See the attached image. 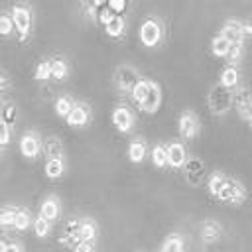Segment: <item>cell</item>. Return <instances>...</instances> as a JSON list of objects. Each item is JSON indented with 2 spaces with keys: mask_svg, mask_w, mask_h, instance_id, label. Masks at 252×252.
Masks as SVG:
<instances>
[{
  "mask_svg": "<svg viewBox=\"0 0 252 252\" xmlns=\"http://www.w3.org/2000/svg\"><path fill=\"white\" fill-rule=\"evenodd\" d=\"M122 30H124V20H122L120 16H114V18L110 20V24H106L108 36H120Z\"/></svg>",
  "mask_w": 252,
  "mask_h": 252,
  "instance_id": "obj_22",
  "label": "cell"
},
{
  "mask_svg": "<svg viewBox=\"0 0 252 252\" xmlns=\"http://www.w3.org/2000/svg\"><path fill=\"white\" fill-rule=\"evenodd\" d=\"M95 238V227L91 223H81L79 228V242H91Z\"/></svg>",
  "mask_w": 252,
  "mask_h": 252,
  "instance_id": "obj_21",
  "label": "cell"
},
{
  "mask_svg": "<svg viewBox=\"0 0 252 252\" xmlns=\"http://www.w3.org/2000/svg\"><path fill=\"white\" fill-rule=\"evenodd\" d=\"M14 227H16V228H20V230H24V228H28V227H30V215H28L26 211H16V219H14Z\"/></svg>",
  "mask_w": 252,
  "mask_h": 252,
  "instance_id": "obj_26",
  "label": "cell"
},
{
  "mask_svg": "<svg viewBox=\"0 0 252 252\" xmlns=\"http://www.w3.org/2000/svg\"><path fill=\"white\" fill-rule=\"evenodd\" d=\"M46 174H48V177H51V179L59 177V176L63 174V162H61V160H50V162L46 164Z\"/></svg>",
  "mask_w": 252,
  "mask_h": 252,
  "instance_id": "obj_17",
  "label": "cell"
},
{
  "mask_svg": "<svg viewBox=\"0 0 252 252\" xmlns=\"http://www.w3.org/2000/svg\"><path fill=\"white\" fill-rule=\"evenodd\" d=\"M150 89H152V81H138V83L132 87V97H134V101H136L140 106L144 104V101H146Z\"/></svg>",
  "mask_w": 252,
  "mask_h": 252,
  "instance_id": "obj_12",
  "label": "cell"
},
{
  "mask_svg": "<svg viewBox=\"0 0 252 252\" xmlns=\"http://www.w3.org/2000/svg\"><path fill=\"white\" fill-rule=\"evenodd\" d=\"M244 30H242V24H236V22H228L223 30V36L230 42V44H240V38H242Z\"/></svg>",
  "mask_w": 252,
  "mask_h": 252,
  "instance_id": "obj_9",
  "label": "cell"
},
{
  "mask_svg": "<svg viewBox=\"0 0 252 252\" xmlns=\"http://www.w3.org/2000/svg\"><path fill=\"white\" fill-rule=\"evenodd\" d=\"M40 138H38V134H32V132H28V134H24L22 136V140H20V150H22V154L24 156H28V158H36L38 156V152H40Z\"/></svg>",
  "mask_w": 252,
  "mask_h": 252,
  "instance_id": "obj_3",
  "label": "cell"
},
{
  "mask_svg": "<svg viewBox=\"0 0 252 252\" xmlns=\"http://www.w3.org/2000/svg\"><path fill=\"white\" fill-rule=\"evenodd\" d=\"M50 75H51V63H40L38 69H36V79L44 81V79H48Z\"/></svg>",
  "mask_w": 252,
  "mask_h": 252,
  "instance_id": "obj_29",
  "label": "cell"
},
{
  "mask_svg": "<svg viewBox=\"0 0 252 252\" xmlns=\"http://www.w3.org/2000/svg\"><path fill=\"white\" fill-rule=\"evenodd\" d=\"M114 16H116V14H112V12H110V8H108V6H106V8H104V10H102V12H101V20H102V22H104V24H110V20H112V18H114Z\"/></svg>",
  "mask_w": 252,
  "mask_h": 252,
  "instance_id": "obj_35",
  "label": "cell"
},
{
  "mask_svg": "<svg viewBox=\"0 0 252 252\" xmlns=\"http://www.w3.org/2000/svg\"><path fill=\"white\" fill-rule=\"evenodd\" d=\"M225 183H227L225 177H223L221 174H215V176L209 179V189H211V193H213V195H219L221 189L225 187Z\"/></svg>",
  "mask_w": 252,
  "mask_h": 252,
  "instance_id": "obj_23",
  "label": "cell"
},
{
  "mask_svg": "<svg viewBox=\"0 0 252 252\" xmlns=\"http://www.w3.org/2000/svg\"><path fill=\"white\" fill-rule=\"evenodd\" d=\"M250 124H252V114H250Z\"/></svg>",
  "mask_w": 252,
  "mask_h": 252,
  "instance_id": "obj_38",
  "label": "cell"
},
{
  "mask_svg": "<svg viewBox=\"0 0 252 252\" xmlns=\"http://www.w3.org/2000/svg\"><path fill=\"white\" fill-rule=\"evenodd\" d=\"M219 227L215 225V223H207L205 227H203V238L207 240V242H211V240H215L217 236H219Z\"/></svg>",
  "mask_w": 252,
  "mask_h": 252,
  "instance_id": "obj_28",
  "label": "cell"
},
{
  "mask_svg": "<svg viewBox=\"0 0 252 252\" xmlns=\"http://www.w3.org/2000/svg\"><path fill=\"white\" fill-rule=\"evenodd\" d=\"M67 120H69L71 126H83L89 120V112H87V108L83 104H75L73 110H71V114L67 116Z\"/></svg>",
  "mask_w": 252,
  "mask_h": 252,
  "instance_id": "obj_10",
  "label": "cell"
},
{
  "mask_svg": "<svg viewBox=\"0 0 252 252\" xmlns=\"http://www.w3.org/2000/svg\"><path fill=\"white\" fill-rule=\"evenodd\" d=\"M152 160H154V164H156L158 168H164V166L168 164V150L162 148V146H156V148L152 150Z\"/></svg>",
  "mask_w": 252,
  "mask_h": 252,
  "instance_id": "obj_20",
  "label": "cell"
},
{
  "mask_svg": "<svg viewBox=\"0 0 252 252\" xmlns=\"http://www.w3.org/2000/svg\"><path fill=\"white\" fill-rule=\"evenodd\" d=\"M124 6H126L124 2H114V0H112V2L108 4V8H110V10H116V12H120V10H124Z\"/></svg>",
  "mask_w": 252,
  "mask_h": 252,
  "instance_id": "obj_37",
  "label": "cell"
},
{
  "mask_svg": "<svg viewBox=\"0 0 252 252\" xmlns=\"http://www.w3.org/2000/svg\"><path fill=\"white\" fill-rule=\"evenodd\" d=\"M160 99H162V97H160V87H158L156 83H152V89H150V93H148V97H146L142 108L148 110V112H154V110L160 106Z\"/></svg>",
  "mask_w": 252,
  "mask_h": 252,
  "instance_id": "obj_13",
  "label": "cell"
},
{
  "mask_svg": "<svg viewBox=\"0 0 252 252\" xmlns=\"http://www.w3.org/2000/svg\"><path fill=\"white\" fill-rule=\"evenodd\" d=\"M230 46H232V44L221 34V36H217V38L213 40V53H215V55H221V57H223V55H228Z\"/></svg>",
  "mask_w": 252,
  "mask_h": 252,
  "instance_id": "obj_14",
  "label": "cell"
},
{
  "mask_svg": "<svg viewBox=\"0 0 252 252\" xmlns=\"http://www.w3.org/2000/svg\"><path fill=\"white\" fill-rule=\"evenodd\" d=\"M51 75L57 77V79H63V77L67 75V65H65L61 59L51 61Z\"/></svg>",
  "mask_w": 252,
  "mask_h": 252,
  "instance_id": "obj_25",
  "label": "cell"
},
{
  "mask_svg": "<svg viewBox=\"0 0 252 252\" xmlns=\"http://www.w3.org/2000/svg\"><path fill=\"white\" fill-rule=\"evenodd\" d=\"M71 110H73V104H71V101L69 99H65V97H59L57 101H55V112L59 114V116H69L71 114Z\"/></svg>",
  "mask_w": 252,
  "mask_h": 252,
  "instance_id": "obj_19",
  "label": "cell"
},
{
  "mask_svg": "<svg viewBox=\"0 0 252 252\" xmlns=\"http://www.w3.org/2000/svg\"><path fill=\"white\" fill-rule=\"evenodd\" d=\"M34 230H36L38 236H46L50 232V221L44 219V217H38L36 223H34Z\"/></svg>",
  "mask_w": 252,
  "mask_h": 252,
  "instance_id": "obj_27",
  "label": "cell"
},
{
  "mask_svg": "<svg viewBox=\"0 0 252 252\" xmlns=\"http://www.w3.org/2000/svg\"><path fill=\"white\" fill-rule=\"evenodd\" d=\"M162 38V28L156 20H146L142 26H140V40L142 44L146 46H156Z\"/></svg>",
  "mask_w": 252,
  "mask_h": 252,
  "instance_id": "obj_1",
  "label": "cell"
},
{
  "mask_svg": "<svg viewBox=\"0 0 252 252\" xmlns=\"http://www.w3.org/2000/svg\"><path fill=\"white\" fill-rule=\"evenodd\" d=\"M12 26H14V20L10 16H0V34H4V36L10 34Z\"/></svg>",
  "mask_w": 252,
  "mask_h": 252,
  "instance_id": "obj_30",
  "label": "cell"
},
{
  "mask_svg": "<svg viewBox=\"0 0 252 252\" xmlns=\"http://www.w3.org/2000/svg\"><path fill=\"white\" fill-rule=\"evenodd\" d=\"M75 252H93V244L91 242H79L75 246Z\"/></svg>",
  "mask_w": 252,
  "mask_h": 252,
  "instance_id": "obj_36",
  "label": "cell"
},
{
  "mask_svg": "<svg viewBox=\"0 0 252 252\" xmlns=\"http://www.w3.org/2000/svg\"><path fill=\"white\" fill-rule=\"evenodd\" d=\"M112 122H114L116 128L122 130V132L130 130V126H132V114H130V110L124 108V106L114 108V112H112Z\"/></svg>",
  "mask_w": 252,
  "mask_h": 252,
  "instance_id": "obj_4",
  "label": "cell"
},
{
  "mask_svg": "<svg viewBox=\"0 0 252 252\" xmlns=\"http://www.w3.org/2000/svg\"><path fill=\"white\" fill-rule=\"evenodd\" d=\"M10 140V132H8V124H2L0 126V142H2V146H6Z\"/></svg>",
  "mask_w": 252,
  "mask_h": 252,
  "instance_id": "obj_32",
  "label": "cell"
},
{
  "mask_svg": "<svg viewBox=\"0 0 252 252\" xmlns=\"http://www.w3.org/2000/svg\"><path fill=\"white\" fill-rule=\"evenodd\" d=\"M236 81H238V73H236L234 67H227V69L221 73V83H223L225 87H234Z\"/></svg>",
  "mask_w": 252,
  "mask_h": 252,
  "instance_id": "obj_18",
  "label": "cell"
},
{
  "mask_svg": "<svg viewBox=\"0 0 252 252\" xmlns=\"http://www.w3.org/2000/svg\"><path fill=\"white\" fill-rule=\"evenodd\" d=\"M240 51H242L240 44H232V46H230V50H228V57H230L232 61H236V59L240 57Z\"/></svg>",
  "mask_w": 252,
  "mask_h": 252,
  "instance_id": "obj_34",
  "label": "cell"
},
{
  "mask_svg": "<svg viewBox=\"0 0 252 252\" xmlns=\"http://www.w3.org/2000/svg\"><path fill=\"white\" fill-rule=\"evenodd\" d=\"M219 197L225 199V201H240V199H242V189H240V185H236L234 181H227L225 187L221 189Z\"/></svg>",
  "mask_w": 252,
  "mask_h": 252,
  "instance_id": "obj_7",
  "label": "cell"
},
{
  "mask_svg": "<svg viewBox=\"0 0 252 252\" xmlns=\"http://www.w3.org/2000/svg\"><path fill=\"white\" fill-rule=\"evenodd\" d=\"M14 219H16V211H2V215H0V223L4 227L14 225Z\"/></svg>",
  "mask_w": 252,
  "mask_h": 252,
  "instance_id": "obj_31",
  "label": "cell"
},
{
  "mask_svg": "<svg viewBox=\"0 0 252 252\" xmlns=\"http://www.w3.org/2000/svg\"><path fill=\"white\" fill-rule=\"evenodd\" d=\"M12 20H14V26L18 28L20 34H28L30 24H32V14H30L28 8H24V6H14V10H12Z\"/></svg>",
  "mask_w": 252,
  "mask_h": 252,
  "instance_id": "obj_2",
  "label": "cell"
},
{
  "mask_svg": "<svg viewBox=\"0 0 252 252\" xmlns=\"http://www.w3.org/2000/svg\"><path fill=\"white\" fill-rule=\"evenodd\" d=\"M179 134H181L183 138H187V140L197 134V120H195L193 114L185 112V114L179 118Z\"/></svg>",
  "mask_w": 252,
  "mask_h": 252,
  "instance_id": "obj_5",
  "label": "cell"
},
{
  "mask_svg": "<svg viewBox=\"0 0 252 252\" xmlns=\"http://www.w3.org/2000/svg\"><path fill=\"white\" fill-rule=\"evenodd\" d=\"M185 158H187V154H185V148L181 144H172L168 148V164L170 166L179 168L185 164Z\"/></svg>",
  "mask_w": 252,
  "mask_h": 252,
  "instance_id": "obj_6",
  "label": "cell"
},
{
  "mask_svg": "<svg viewBox=\"0 0 252 252\" xmlns=\"http://www.w3.org/2000/svg\"><path fill=\"white\" fill-rule=\"evenodd\" d=\"M181 248H183V242H181V238H177V236H172L170 240H166V244H164L162 252H181Z\"/></svg>",
  "mask_w": 252,
  "mask_h": 252,
  "instance_id": "obj_24",
  "label": "cell"
},
{
  "mask_svg": "<svg viewBox=\"0 0 252 252\" xmlns=\"http://www.w3.org/2000/svg\"><path fill=\"white\" fill-rule=\"evenodd\" d=\"M0 252H22V248L18 244H6L2 240V242H0Z\"/></svg>",
  "mask_w": 252,
  "mask_h": 252,
  "instance_id": "obj_33",
  "label": "cell"
},
{
  "mask_svg": "<svg viewBox=\"0 0 252 252\" xmlns=\"http://www.w3.org/2000/svg\"><path fill=\"white\" fill-rule=\"evenodd\" d=\"M57 215H59L57 199H55V197H48V199L44 201V205H42L40 217H44V219H48V221H53V219H57Z\"/></svg>",
  "mask_w": 252,
  "mask_h": 252,
  "instance_id": "obj_8",
  "label": "cell"
},
{
  "mask_svg": "<svg viewBox=\"0 0 252 252\" xmlns=\"http://www.w3.org/2000/svg\"><path fill=\"white\" fill-rule=\"evenodd\" d=\"M61 154H63L61 144H59L55 138H50V140L46 142V156H50L51 160H59V158H61Z\"/></svg>",
  "mask_w": 252,
  "mask_h": 252,
  "instance_id": "obj_15",
  "label": "cell"
},
{
  "mask_svg": "<svg viewBox=\"0 0 252 252\" xmlns=\"http://www.w3.org/2000/svg\"><path fill=\"white\" fill-rule=\"evenodd\" d=\"M146 156V146L142 142H132L130 148H128V158L132 162H142Z\"/></svg>",
  "mask_w": 252,
  "mask_h": 252,
  "instance_id": "obj_16",
  "label": "cell"
},
{
  "mask_svg": "<svg viewBox=\"0 0 252 252\" xmlns=\"http://www.w3.org/2000/svg\"><path fill=\"white\" fill-rule=\"evenodd\" d=\"M138 81H136V75H134V71L132 69H120L118 71V75H116V85L120 87V89H130V87H134Z\"/></svg>",
  "mask_w": 252,
  "mask_h": 252,
  "instance_id": "obj_11",
  "label": "cell"
}]
</instances>
